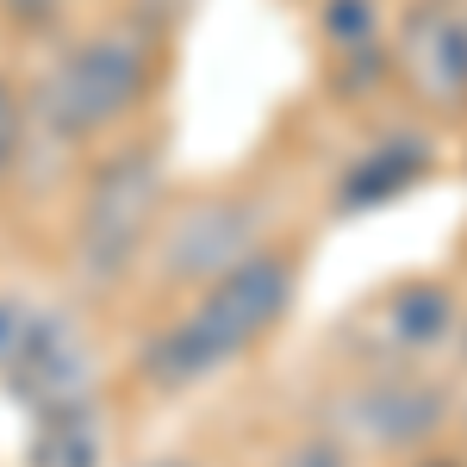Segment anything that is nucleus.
<instances>
[{"label":"nucleus","mask_w":467,"mask_h":467,"mask_svg":"<svg viewBox=\"0 0 467 467\" xmlns=\"http://www.w3.org/2000/svg\"><path fill=\"white\" fill-rule=\"evenodd\" d=\"M144 467H200V462H187V455H156V462H144Z\"/></svg>","instance_id":"dca6fc26"},{"label":"nucleus","mask_w":467,"mask_h":467,"mask_svg":"<svg viewBox=\"0 0 467 467\" xmlns=\"http://www.w3.org/2000/svg\"><path fill=\"white\" fill-rule=\"evenodd\" d=\"M32 312H37V306H26L19 293H0V374H6V368H13V356H19Z\"/></svg>","instance_id":"ddd939ff"},{"label":"nucleus","mask_w":467,"mask_h":467,"mask_svg":"<svg viewBox=\"0 0 467 467\" xmlns=\"http://www.w3.org/2000/svg\"><path fill=\"white\" fill-rule=\"evenodd\" d=\"M156 69H162V50L150 26H100L75 37L37 88V125L63 144H88L144 107Z\"/></svg>","instance_id":"f03ea898"},{"label":"nucleus","mask_w":467,"mask_h":467,"mask_svg":"<svg viewBox=\"0 0 467 467\" xmlns=\"http://www.w3.org/2000/svg\"><path fill=\"white\" fill-rule=\"evenodd\" d=\"M100 462H107V424H100V405H75V411L32 418L26 467H100Z\"/></svg>","instance_id":"9d476101"},{"label":"nucleus","mask_w":467,"mask_h":467,"mask_svg":"<svg viewBox=\"0 0 467 467\" xmlns=\"http://www.w3.org/2000/svg\"><path fill=\"white\" fill-rule=\"evenodd\" d=\"M293 293H299L293 255L255 250L231 275H218L213 287H200V299L144 343V356H138L144 387H156V393H187V387L213 380L224 361L250 356L255 343L287 318Z\"/></svg>","instance_id":"f257e3e1"},{"label":"nucleus","mask_w":467,"mask_h":467,"mask_svg":"<svg viewBox=\"0 0 467 467\" xmlns=\"http://www.w3.org/2000/svg\"><path fill=\"white\" fill-rule=\"evenodd\" d=\"M275 467H349V449L337 436H299Z\"/></svg>","instance_id":"4468645a"},{"label":"nucleus","mask_w":467,"mask_h":467,"mask_svg":"<svg viewBox=\"0 0 467 467\" xmlns=\"http://www.w3.org/2000/svg\"><path fill=\"white\" fill-rule=\"evenodd\" d=\"M455 343H462V361H467V318H462V337H455Z\"/></svg>","instance_id":"f3484780"},{"label":"nucleus","mask_w":467,"mask_h":467,"mask_svg":"<svg viewBox=\"0 0 467 467\" xmlns=\"http://www.w3.org/2000/svg\"><path fill=\"white\" fill-rule=\"evenodd\" d=\"M318 32L337 57H356V50H380L387 19H380V0H318Z\"/></svg>","instance_id":"9b49d317"},{"label":"nucleus","mask_w":467,"mask_h":467,"mask_svg":"<svg viewBox=\"0 0 467 467\" xmlns=\"http://www.w3.org/2000/svg\"><path fill=\"white\" fill-rule=\"evenodd\" d=\"M393 75L431 112L467 107V0H411L393 32Z\"/></svg>","instance_id":"0eeeda50"},{"label":"nucleus","mask_w":467,"mask_h":467,"mask_svg":"<svg viewBox=\"0 0 467 467\" xmlns=\"http://www.w3.org/2000/svg\"><path fill=\"white\" fill-rule=\"evenodd\" d=\"M418 467H462V462H418Z\"/></svg>","instance_id":"a211bd4d"},{"label":"nucleus","mask_w":467,"mask_h":467,"mask_svg":"<svg viewBox=\"0 0 467 467\" xmlns=\"http://www.w3.org/2000/svg\"><path fill=\"white\" fill-rule=\"evenodd\" d=\"M431 169H436L431 138H418V131H387V138H374V144L337 175V193H330V200H337L343 213H374V206H393L399 193H411Z\"/></svg>","instance_id":"6e6552de"},{"label":"nucleus","mask_w":467,"mask_h":467,"mask_svg":"<svg viewBox=\"0 0 467 467\" xmlns=\"http://www.w3.org/2000/svg\"><path fill=\"white\" fill-rule=\"evenodd\" d=\"M374 337L393 356H431L449 337H462V312L455 293L442 281H399L380 306H374Z\"/></svg>","instance_id":"1a4fd4ad"},{"label":"nucleus","mask_w":467,"mask_h":467,"mask_svg":"<svg viewBox=\"0 0 467 467\" xmlns=\"http://www.w3.org/2000/svg\"><path fill=\"white\" fill-rule=\"evenodd\" d=\"M19 150H26V100L0 69V181L19 169Z\"/></svg>","instance_id":"f8f14e48"},{"label":"nucleus","mask_w":467,"mask_h":467,"mask_svg":"<svg viewBox=\"0 0 467 467\" xmlns=\"http://www.w3.org/2000/svg\"><path fill=\"white\" fill-rule=\"evenodd\" d=\"M262 250V218L237 193H200L175 218L156 224L150 268L162 287H213L218 275H231L237 262Z\"/></svg>","instance_id":"20e7f679"},{"label":"nucleus","mask_w":467,"mask_h":467,"mask_svg":"<svg viewBox=\"0 0 467 467\" xmlns=\"http://www.w3.org/2000/svg\"><path fill=\"white\" fill-rule=\"evenodd\" d=\"M0 6H6L13 19H26V26H32V19H50V13H57L63 0H0Z\"/></svg>","instance_id":"2eb2a0df"},{"label":"nucleus","mask_w":467,"mask_h":467,"mask_svg":"<svg viewBox=\"0 0 467 467\" xmlns=\"http://www.w3.org/2000/svg\"><path fill=\"white\" fill-rule=\"evenodd\" d=\"M6 399L26 411V418H50V411H75V405H100V361L94 343L81 337V324L69 312H32L26 324V343L13 368L0 374Z\"/></svg>","instance_id":"39448f33"},{"label":"nucleus","mask_w":467,"mask_h":467,"mask_svg":"<svg viewBox=\"0 0 467 467\" xmlns=\"http://www.w3.org/2000/svg\"><path fill=\"white\" fill-rule=\"evenodd\" d=\"M442 418H449V393L411 368H380L356 387H343L330 405V431L361 449H380V455L424 449L442 431Z\"/></svg>","instance_id":"423d86ee"},{"label":"nucleus","mask_w":467,"mask_h":467,"mask_svg":"<svg viewBox=\"0 0 467 467\" xmlns=\"http://www.w3.org/2000/svg\"><path fill=\"white\" fill-rule=\"evenodd\" d=\"M162 224V150L119 144L88 175L69 224V275L81 293H119Z\"/></svg>","instance_id":"7ed1b4c3"}]
</instances>
